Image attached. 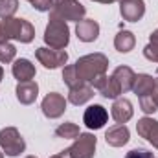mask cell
Segmentation results:
<instances>
[{"mask_svg":"<svg viewBox=\"0 0 158 158\" xmlns=\"http://www.w3.org/2000/svg\"><path fill=\"white\" fill-rule=\"evenodd\" d=\"M74 66H76V72H77L81 83L94 85L101 76H107L109 57L103 53H90V55L79 57L74 63Z\"/></svg>","mask_w":158,"mask_h":158,"instance_id":"obj_1","label":"cell"},{"mask_svg":"<svg viewBox=\"0 0 158 158\" xmlns=\"http://www.w3.org/2000/svg\"><path fill=\"white\" fill-rule=\"evenodd\" d=\"M134 77H136V74L129 66H118L112 72V76H107L105 83L99 88V94L107 99H116L118 96L132 90Z\"/></svg>","mask_w":158,"mask_h":158,"instance_id":"obj_2","label":"cell"},{"mask_svg":"<svg viewBox=\"0 0 158 158\" xmlns=\"http://www.w3.org/2000/svg\"><path fill=\"white\" fill-rule=\"evenodd\" d=\"M0 30H2L6 40L15 39L19 42H31L35 37V28L24 19H15V17L4 19L0 22Z\"/></svg>","mask_w":158,"mask_h":158,"instance_id":"obj_3","label":"cell"},{"mask_svg":"<svg viewBox=\"0 0 158 158\" xmlns=\"http://www.w3.org/2000/svg\"><path fill=\"white\" fill-rule=\"evenodd\" d=\"M44 42L53 50H64L70 42V30L68 24L61 19L50 17V22L44 30Z\"/></svg>","mask_w":158,"mask_h":158,"instance_id":"obj_4","label":"cell"},{"mask_svg":"<svg viewBox=\"0 0 158 158\" xmlns=\"http://www.w3.org/2000/svg\"><path fill=\"white\" fill-rule=\"evenodd\" d=\"M85 11H86L85 6L79 4L77 0H53V6L50 9V17L61 19L64 22H68V20L79 22V20H83Z\"/></svg>","mask_w":158,"mask_h":158,"instance_id":"obj_5","label":"cell"},{"mask_svg":"<svg viewBox=\"0 0 158 158\" xmlns=\"http://www.w3.org/2000/svg\"><path fill=\"white\" fill-rule=\"evenodd\" d=\"M94 153H96V136L90 132H81L76 138V142L61 155L63 158H94Z\"/></svg>","mask_w":158,"mask_h":158,"instance_id":"obj_6","label":"cell"},{"mask_svg":"<svg viewBox=\"0 0 158 158\" xmlns=\"http://www.w3.org/2000/svg\"><path fill=\"white\" fill-rule=\"evenodd\" d=\"M0 147L7 156H19L26 149V142L15 127H6L0 131Z\"/></svg>","mask_w":158,"mask_h":158,"instance_id":"obj_7","label":"cell"},{"mask_svg":"<svg viewBox=\"0 0 158 158\" xmlns=\"http://www.w3.org/2000/svg\"><path fill=\"white\" fill-rule=\"evenodd\" d=\"M35 57L44 68H59L64 66L68 61V53L64 50H53V48H37Z\"/></svg>","mask_w":158,"mask_h":158,"instance_id":"obj_8","label":"cell"},{"mask_svg":"<svg viewBox=\"0 0 158 158\" xmlns=\"http://www.w3.org/2000/svg\"><path fill=\"white\" fill-rule=\"evenodd\" d=\"M40 109H42V114L46 118L55 119V118H59V116L64 114V110H66V99H64V96H61L57 92H50L42 99Z\"/></svg>","mask_w":158,"mask_h":158,"instance_id":"obj_9","label":"cell"},{"mask_svg":"<svg viewBox=\"0 0 158 158\" xmlns=\"http://www.w3.org/2000/svg\"><path fill=\"white\" fill-rule=\"evenodd\" d=\"M119 13L127 22H138L145 15L143 0H119Z\"/></svg>","mask_w":158,"mask_h":158,"instance_id":"obj_10","label":"cell"},{"mask_svg":"<svg viewBox=\"0 0 158 158\" xmlns=\"http://www.w3.org/2000/svg\"><path fill=\"white\" fill-rule=\"evenodd\" d=\"M107 119H109V112H107V109L101 107V105H90V107L85 110V114H83L85 125H86L88 129H94V131L101 129V127L107 123Z\"/></svg>","mask_w":158,"mask_h":158,"instance_id":"obj_11","label":"cell"},{"mask_svg":"<svg viewBox=\"0 0 158 158\" xmlns=\"http://www.w3.org/2000/svg\"><path fill=\"white\" fill-rule=\"evenodd\" d=\"M136 131L142 138H145L149 143H153V147L158 149V121L153 118H142L136 123Z\"/></svg>","mask_w":158,"mask_h":158,"instance_id":"obj_12","label":"cell"},{"mask_svg":"<svg viewBox=\"0 0 158 158\" xmlns=\"http://www.w3.org/2000/svg\"><path fill=\"white\" fill-rule=\"evenodd\" d=\"M76 33H77V39L83 42H94L99 35V24L92 19H83L76 26Z\"/></svg>","mask_w":158,"mask_h":158,"instance_id":"obj_13","label":"cell"},{"mask_svg":"<svg viewBox=\"0 0 158 158\" xmlns=\"http://www.w3.org/2000/svg\"><path fill=\"white\" fill-rule=\"evenodd\" d=\"M105 140L112 147H123L129 142V129L125 123H116L105 132Z\"/></svg>","mask_w":158,"mask_h":158,"instance_id":"obj_14","label":"cell"},{"mask_svg":"<svg viewBox=\"0 0 158 158\" xmlns=\"http://www.w3.org/2000/svg\"><path fill=\"white\" fill-rule=\"evenodd\" d=\"M17 99L22 105H31L37 96H39V85L35 81H26V83H19L17 85Z\"/></svg>","mask_w":158,"mask_h":158,"instance_id":"obj_15","label":"cell"},{"mask_svg":"<svg viewBox=\"0 0 158 158\" xmlns=\"http://www.w3.org/2000/svg\"><path fill=\"white\" fill-rule=\"evenodd\" d=\"M132 103L129 101V99H125V98H116V101H114V105H112V110H110V114H112V118L116 123H127L129 119L132 118Z\"/></svg>","mask_w":158,"mask_h":158,"instance_id":"obj_16","label":"cell"},{"mask_svg":"<svg viewBox=\"0 0 158 158\" xmlns=\"http://www.w3.org/2000/svg\"><path fill=\"white\" fill-rule=\"evenodd\" d=\"M11 72H13V76L19 83H26V81H31L35 77V66L28 59H17L13 63Z\"/></svg>","mask_w":158,"mask_h":158,"instance_id":"obj_17","label":"cell"},{"mask_svg":"<svg viewBox=\"0 0 158 158\" xmlns=\"http://www.w3.org/2000/svg\"><path fill=\"white\" fill-rule=\"evenodd\" d=\"M92 98H94V86L88 83H81L77 86L70 88V92H68V101L72 105H83V103L90 101Z\"/></svg>","mask_w":158,"mask_h":158,"instance_id":"obj_18","label":"cell"},{"mask_svg":"<svg viewBox=\"0 0 158 158\" xmlns=\"http://www.w3.org/2000/svg\"><path fill=\"white\" fill-rule=\"evenodd\" d=\"M153 90H155V79H153V76H149V74H138L134 77L132 92L138 96V99L153 94Z\"/></svg>","mask_w":158,"mask_h":158,"instance_id":"obj_19","label":"cell"},{"mask_svg":"<svg viewBox=\"0 0 158 158\" xmlns=\"http://www.w3.org/2000/svg\"><path fill=\"white\" fill-rule=\"evenodd\" d=\"M134 44H136L134 35L131 31H127V30L119 31L118 35H116V39H114V46H116V50L121 52V53H129L134 48Z\"/></svg>","mask_w":158,"mask_h":158,"instance_id":"obj_20","label":"cell"},{"mask_svg":"<svg viewBox=\"0 0 158 158\" xmlns=\"http://www.w3.org/2000/svg\"><path fill=\"white\" fill-rule=\"evenodd\" d=\"M55 134H57L59 138L76 140L79 134H81V131H79V127L76 125V123H72V121H66V123H61V125L55 129Z\"/></svg>","mask_w":158,"mask_h":158,"instance_id":"obj_21","label":"cell"},{"mask_svg":"<svg viewBox=\"0 0 158 158\" xmlns=\"http://www.w3.org/2000/svg\"><path fill=\"white\" fill-rule=\"evenodd\" d=\"M19 9V0H0V19H11Z\"/></svg>","mask_w":158,"mask_h":158,"instance_id":"obj_22","label":"cell"},{"mask_svg":"<svg viewBox=\"0 0 158 158\" xmlns=\"http://www.w3.org/2000/svg\"><path fill=\"white\" fill-rule=\"evenodd\" d=\"M63 79H64V83H66L70 88H74V86L81 85V79H79V76H77V72H76V66H74V64L64 66V70H63Z\"/></svg>","mask_w":158,"mask_h":158,"instance_id":"obj_23","label":"cell"},{"mask_svg":"<svg viewBox=\"0 0 158 158\" xmlns=\"http://www.w3.org/2000/svg\"><path fill=\"white\" fill-rule=\"evenodd\" d=\"M15 53H17V50L11 42H7V40L0 42V63H11L15 59Z\"/></svg>","mask_w":158,"mask_h":158,"instance_id":"obj_24","label":"cell"},{"mask_svg":"<svg viewBox=\"0 0 158 158\" xmlns=\"http://www.w3.org/2000/svg\"><path fill=\"white\" fill-rule=\"evenodd\" d=\"M143 55H145V59H149V61H153V63H158V44L149 42V44L143 48Z\"/></svg>","mask_w":158,"mask_h":158,"instance_id":"obj_25","label":"cell"},{"mask_svg":"<svg viewBox=\"0 0 158 158\" xmlns=\"http://www.w3.org/2000/svg\"><path fill=\"white\" fill-rule=\"evenodd\" d=\"M125 158H155L147 149H132V151H129Z\"/></svg>","mask_w":158,"mask_h":158,"instance_id":"obj_26","label":"cell"},{"mask_svg":"<svg viewBox=\"0 0 158 158\" xmlns=\"http://www.w3.org/2000/svg\"><path fill=\"white\" fill-rule=\"evenodd\" d=\"M31 6H33L37 11H50L52 6H53V0H35Z\"/></svg>","mask_w":158,"mask_h":158,"instance_id":"obj_27","label":"cell"},{"mask_svg":"<svg viewBox=\"0 0 158 158\" xmlns=\"http://www.w3.org/2000/svg\"><path fill=\"white\" fill-rule=\"evenodd\" d=\"M151 98H153V101L158 105V70H156V79H155V90H153Z\"/></svg>","mask_w":158,"mask_h":158,"instance_id":"obj_28","label":"cell"},{"mask_svg":"<svg viewBox=\"0 0 158 158\" xmlns=\"http://www.w3.org/2000/svg\"><path fill=\"white\" fill-rule=\"evenodd\" d=\"M94 2H99V4H112V2H116V0H94Z\"/></svg>","mask_w":158,"mask_h":158,"instance_id":"obj_29","label":"cell"},{"mask_svg":"<svg viewBox=\"0 0 158 158\" xmlns=\"http://www.w3.org/2000/svg\"><path fill=\"white\" fill-rule=\"evenodd\" d=\"M6 40V37H4V33H2V30H0V42H4Z\"/></svg>","mask_w":158,"mask_h":158,"instance_id":"obj_30","label":"cell"},{"mask_svg":"<svg viewBox=\"0 0 158 158\" xmlns=\"http://www.w3.org/2000/svg\"><path fill=\"white\" fill-rule=\"evenodd\" d=\"M2 77H4V70H2V66H0V81H2Z\"/></svg>","mask_w":158,"mask_h":158,"instance_id":"obj_31","label":"cell"},{"mask_svg":"<svg viewBox=\"0 0 158 158\" xmlns=\"http://www.w3.org/2000/svg\"><path fill=\"white\" fill-rule=\"evenodd\" d=\"M50 158H63V155H53V156H50Z\"/></svg>","mask_w":158,"mask_h":158,"instance_id":"obj_32","label":"cell"},{"mask_svg":"<svg viewBox=\"0 0 158 158\" xmlns=\"http://www.w3.org/2000/svg\"><path fill=\"white\" fill-rule=\"evenodd\" d=\"M26 158H37V156H33V155H31V156H26Z\"/></svg>","mask_w":158,"mask_h":158,"instance_id":"obj_33","label":"cell"},{"mask_svg":"<svg viewBox=\"0 0 158 158\" xmlns=\"http://www.w3.org/2000/svg\"><path fill=\"white\" fill-rule=\"evenodd\" d=\"M28 2H30V4H33V2H35V0H28Z\"/></svg>","mask_w":158,"mask_h":158,"instance_id":"obj_34","label":"cell"},{"mask_svg":"<svg viewBox=\"0 0 158 158\" xmlns=\"http://www.w3.org/2000/svg\"><path fill=\"white\" fill-rule=\"evenodd\" d=\"M0 158H4V153H0Z\"/></svg>","mask_w":158,"mask_h":158,"instance_id":"obj_35","label":"cell"}]
</instances>
